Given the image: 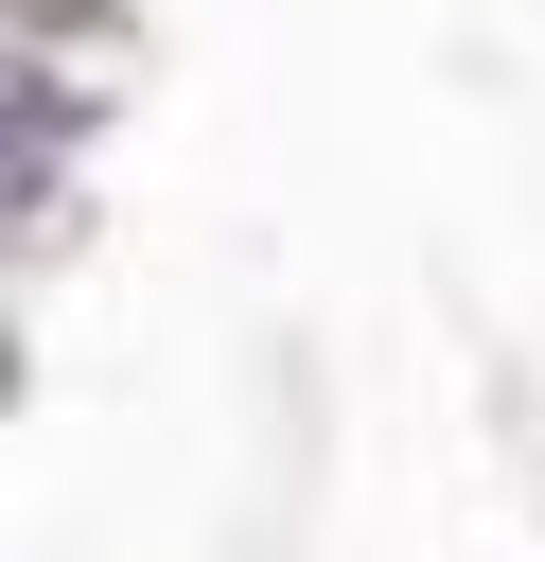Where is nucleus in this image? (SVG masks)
Wrapping results in <instances>:
<instances>
[{
	"label": "nucleus",
	"mask_w": 545,
	"mask_h": 562,
	"mask_svg": "<svg viewBox=\"0 0 545 562\" xmlns=\"http://www.w3.org/2000/svg\"><path fill=\"white\" fill-rule=\"evenodd\" d=\"M70 123H88V88H70V70H18V193L70 176Z\"/></svg>",
	"instance_id": "f257e3e1"
}]
</instances>
